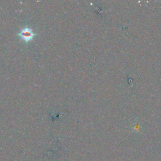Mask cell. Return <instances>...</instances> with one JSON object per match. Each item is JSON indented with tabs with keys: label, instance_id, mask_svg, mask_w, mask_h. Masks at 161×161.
<instances>
[{
	"label": "cell",
	"instance_id": "cell-1",
	"mask_svg": "<svg viewBox=\"0 0 161 161\" xmlns=\"http://www.w3.org/2000/svg\"><path fill=\"white\" fill-rule=\"evenodd\" d=\"M20 36L22 40L25 42H29L35 36L33 32L29 28H25L21 30L19 33Z\"/></svg>",
	"mask_w": 161,
	"mask_h": 161
}]
</instances>
